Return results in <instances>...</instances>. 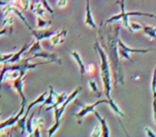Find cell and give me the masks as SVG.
I'll return each instance as SVG.
<instances>
[{
  "label": "cell",
  "instance_id": "obj_1",
  "mask_svg": "<svg viewBox=\"0 0 156 137\" xmlns=\"http://www.w3.org/2000/svg\"><path fill=\"white\" fill-rule=\"evenodd\" d=\"M120 27L121 24H118L117 22L111 24H101L98 28V41L108 57L109 64L115 74V81L125 85V75L118 52Z\"/></svg>",
  "mask_w": 156,
  "mask_h": 137
},
{
  "label": "cell",
  "instance_id": "obj_2",
  "mask_svg": "<svg viewBox=\"0 0 156 137\" xmlns=\"http://www.w3.org/2000/svg\"><path fill=\"white\" fill-rule=\"evenodd\" d=\"M94 49L100 56V61H101V78H102L103 87H104V92L106 94L107 99L111 98V89H112V84H111V74H110V64H109L108 57H107L105 50L103 49V47L101 46L100 41L96 38L95 43H94Z\"/></svg>",
  "mask_w": 156,
  "mask_h": 137
},
{
  "label": "cell",
  "instance_id": "obj_3",
  "mask_svg": "<svg viewBox=\"0 0 156 137\" xmlns=\"http://www.w3.org/2000/svg\"><path fill=\"white\" fill-rule=\"evenodd\" d=\"M118 3H119L120 7H121V12L115 14V15H112L110 18H108L106 22L103 23V24H111V23L119 22L120 20L121 24L130 31V25H129V20H128L129 16H149V17H152V18H156V15L151 14V13H145V12H140V11L127 12L125 10V0H119ZM130 32H132V31H130Z\"/></svg>",
  "mask_w": 156,
  "mask_h": 137
},
{
  "label": "cell",
  "instance_id": "obj_4",
  "mask_svg": "<svg viewBox=\"0 0 156 137\" xmlns=\"http://www.w3.org/2000/svg\"><path fill=\"white\" fill-rule=\"evenodd\" d=\"M152 49H147V48H134V47H128L123 41L119 38L118 40V52L121 58H124L128 60L129 62L133 63V59L130 58L129 54L130 52H137V54H147V52H151Z\"/></svg>",
  "mask_w": 156,
  "mask_h": 137
},
{
  "label": "cell",
  "instance_id": "obj_5",
  "mask_svg": "<svg viewBox=\"0 0 156 137\" xmlns=\"http://www.w3.org/2000/svg\"><path fill=\"white\" fill-rule=\"evenodd\" d=\"M80 91H81V87H77L71 94H69V96H67V98L65 99V101L62 103V104L59 105V106L56 107V108H54L55 121H59V120H61V117H62L63 113H64V110H65V108L67 107V105H69L73 100H75L76 96H78V93H79Z\"/></svg>",
  "mask_w": 156,
  "mask_h": 137
},
{
  "label": "cell",
  "instance_id": "obj_6",
  "mask_svg": "<svg viewBox=\"0 0 156 137\" xmlns=\"http://www.w3.org/2000/svg\"><path fill=\"white\" fill-rule=\"evenodd\" d=\"M78 104H79V102H77ZM104 103H106L107 104V99H104V100H98V101H96V102H94V103H92V104H89V105H83L80 103V106H81V109L78 113H76L75 114V117L78 119V122L80 123V120L83 119V117H86V116L88 115L89 113H93V110L95 109V107L96 106H98L100 104H104Z\"/></svg>",
  "mask_w": 156,
  "mask_h": 137
},
{
  "label": "cell",
  "instance_id": "obj_7",
  "mask_svg": "<svg viewBox=\"0 0 156 137\" xmlns=\"http://www.w3.org/2000/svg\"><path fill=\"white\" fill-rule=\"evenodd\" d=\"M24 77L25 76H20L16 79H14V81H10V83H11L12 88L17 92L18 96H20V99H22V105L27 106V99H26L25 93H24V83H25Z\"/></svg>",
  "mask_w": 156,
  "mask_h": 137
},
{
  "label": "cell",
  "instance_id": "obj_8",
  "mask_svg": "<svg viewBox=\"0 0 156 137\" xmlns=\"http://www.w3.org/2000/svg\"><path fill=\"white\" fill-rule=\"evenodd\" d=\"M25 109H26V106H25V105H22V107H20V111H18L17 114H15V115L12 116V117L8 118V119L5 120V121L0 122V131H2L7 128H11V126L15 125V124L17 123L18 119H20V118L23 116V114L25 113Z\"/></svg>",
  "mask_w": 156,
  "mask_h": 137
},
{
  "label": "cell",
  "instance_id": "obj_9",
  "mask_svg": "<svg viewBox=\"0 0 156 137\" xmlns=\"http://www.w3.org/2000/svg\"><path fill=\"white\" fill-rule=\"evenodd\" d=\"M30 31H31V33H32L33 37H34V39L39 40V41H42V40H45V39H49L51 35H54L55 33L57 32V30H54V29H47V28L37 29V30L31 29Z\"/></svg>",
  "mask_w": 156,
  "mask_h": 137
},
{
  "label": "cell",
  "instance_id": "obj_10",
  "mask_svg": "<svg viewBox=\"0 0 156 137\" xmlns=\"http://www.w3.org/2000/svg\"><path fill=\"white\" fill-rule=\"evenodd\" d=\"M30 58L31 59L44 58V59H46V60H49L50 62H57V63H59V64H62V61H61V59L59 58V57L57 56L55 52H42V50H40V52L33 54Z\"/></svg>",
  "mask_w": 156,
  "mask_h": 137
},
{
  "label": "cell",
  "instance_id": "obj_11",
  "mask_svg": "<svg viewBox=\"0 0 156 137\" xmlns=\"http://www.w3.org/2000/svg\"><path fill=\"white\" fill-rule=\"evenodd\" d=\"M66 34H67V30L66 29H62L60 31H57L54 35L49 38L50 40V43H51V46L55 47L57 46L58 44H61L65 41V38H66Z\"/></svg>",
  "mask_w": 156,
  "mask_h": 137
},
{
  "label": "cell",
  "instance_id": "obj_12",
  "mask_svg": "<svg viewBox=\"0 0 156 137\" xmlns=\"http://www.w3.org/2000/svg\"><path fill=\"white\" fill-rule=\"evenodd\" d=\"M85 24L87 26L91 27L92 29H96V24L94 22L93 15L91 12V7H90V0H86V16H85Z\"/></svg>",
  "mask_w": 156,
  "mask_h": 137
},
{
  "label": "cell",
  "instance_id": "obj_13",
  "mask_svg": "<svg viewBox=\"0 0 156 137\" xmlns=\"http://www.w3.org/2000/svg\"><path fill=\"white\" fill-rule=\"evenodd\" d=\"M93 114L95 115V117L98 119L100 121V124H101V128H102V136L103 137H108L110 136V132H109V128H108V124L106 122V118L102 117L98 111L93 110Z\"/></svg>",
  "mask_w": 156,
  "mask_h": 137
},
{
  "label": "cell",
  "instance_id": "obj_14",
  "mask_svg": "<svg viewBox=\"0 0 156 137\" xmlns=\"http://www.w3.org/2000/svg\"><path fill=\"white\" fill-rule=\"evenodd\" d=\"M71 56L73 57L76 62H77L79 71H80V75H81V77H83V75L86 74V64L83 62V60H81L80 54H79L77 50H71Z\"/></svg>",
  "mask_w": 156,
  "mask_h": 137
},
{
  "label": "cell",
  "instance_id": "obj_15",
  "mask_svg": "<svg viewBox=\"0 0 156 137\" xmlns=\"http://www.w3.org/2000/svg\"><path fill=\"white\" fill-rule=\"evenodd\" d=\"M66 98H67V94L65 93V92H62V93H59V94L55 93V102L46 108V111H49V110H51V109L58 107L59 105H61L63 102H64Z\"/></svg>",
  "mask_w": 156,
  "mask_h": 137
},
{
  "label": "cell",
  "instance_id": "obj_16",
  "mask_svg": "<svg viewBox=\"0 0 156 137\" xmlns=\"http://www.w3.org/2000/svg\"><path fill=\"white\" fill-rule=\"evenodd\" d=\"M29 44H24V45L22 46V48H20L18 52H14L13 54V56L11 57V58L8 60V63H10V64H12V63H16V62H18V61H20V59H22V56H23V54L24 52H27V49L29 48Z\"/></svg>",
  "mask_w": 156,
  "mask_h": 137
},
{
  "label": "cell",
  "instance_id": "obj_17",
  "mask_svg": "<svg viewBox=\"0 0 156 137\" xmlns=\"http://www.w3.org/2000/svg\"><path fill=\"white\" fill-rule=\"evenodd\" d=\"M29 10H30L31 12H33L37 16H40V17H43L46 12L45 8L43 7L41 1H39V2H31L30 9Z\"/></svg>",
  "mask_w": 156,
  "mask_h": 137
},
{
  "label": "cell",
  "instance_id": "obj_18",
  "mask_svg": "<svg viewBox=\"0 0 156 137\" xmlns=\"http://www.w3.org/2000/svg\"><path fill=\"white\" fill-rule=\"evenodd\" d=\"M55 90L54 88H52V86H49V93H47V96L45 98V100H44V102L41 104V106H40V110L39 113L42 110V108H43L44 106H49V105H51L52 103L55 102Z\"/></svg>",
  "mask_w": 156,
  "mask_h": 137
},
{
  "label": "cell",
  "instance_id": "obj_19",
  "mask_svg": "<svg viewBox=\"0 0 156 137\" xmlns=\"http://www.w3.org/2000/svg\"><path fill=\"white\" fill-rule=\"evenodd\" d=\"M13 24H14V13H10L5 17H3V26L9 28L10 34L13 32Z\"/></svg>",
  "mask_w": 156,
  "mask_h": 137
},
{
  "label": "cell",
  "instance_id": "obj_20",
  "mask_svg": "<svg viewBox=\"0 0 156 137\" xmlns=\"http://www.w3.org/2000/svg\"><path fill=\"white\" fill-rule=\"evenodd\" d=\"M107 104L110 106V108L112 109V111L115 114H117L119 117H121V118H124V114L122 113V110L120 109V107L118 106V104L115 103V101L113 100L112 98H110V99H107Z\"/></svg>",
  "mask_w": 156,
  "mask_h": 137
},
{
  "label": "cell",
  "instance_id": "obj_21",
  "mask_svg": "<svg viewBox=\"0 0 156 137\" xmlns=\"http://www.w3.org/2000/svg\"><path fill=\"white\" fill-rule=\"evenodd\" d=\"M40 50H42L41 41H39V40H35V41L33 42V43L31 44L30 46H29V48L27 49V52H26V54H28V55H33V54H35V52H40Z\"/></svg>",
  "mask_w": 156,
  "mask_h": 137
},
{
  "label": "cell",
  "instance_id": "obj_22",
  "mask_svg": "<svg viewBox=\"0 0 156 137\" xmlns=\"http://www.w3.org/2000/svg\"><path fill=\"white\" fill-rule=\"evenodd\" d=\"M52 24V20H44L43 17L37 16V29H44L49 27Z\"/></svg>",
  "mask_w": 156,
  "mask_h": 137
},
{
  "label": "cell",
  "instance_id": "obj_23",
  "mask_svg": "<svg viewBox=\"0 0 156 137\" xmlns=\"http://www.w3.org/2000/svg\"><path fill=\"white\" fill-rule=\"evenodd\" d=\"M33 117H34V114H31L30 117L27 118L26 120V132L29 136H32V132H33Z\"/></svg>",
  "mask_w": 156,
  "mask_h": 137
},
{
  "label": "cell",
  "instance_id": "obj_24",
  "mask_svg": "<svg viewBox=\"0 0 156 137\" xmlns=\"http://www.w3.org/2000/svg\"><path fill=\"white\" fill-rule=\"evenodd\" d=\"M142 30L144 31V33L147 35H149L150 39L156 40V32L154 30L153 26H147V25H143L142 26Z\"/></svg>",
  "mask_w": 156,
  "mask_h": 137
},
{
  "label": "cell",
  "instance_id": "obj_25",
  "mask_svg": "<svg viewBox=\"0 0 156 137\" xmlns=\"http://www.w3.org/2000/svg\"><path fill=\"white\" fill-rule=\"evenodd\" d=\"M88 85H89L90 89H91V92L93 94H95L96 96H98L100 98L101 96H102V93H101V91L98 90V83H96L94 79H90L89 81H88Z\"/></svg>",
  "mask_w": 156,
  "mask_h": 137
},
{
  "label": "cell",
  "instance_id": "obj_26",
  "mask_svg": "<svg viewBox=\"0 0 156 137\" xmlns=\"http://www.w3.org/2000/svg\"><path fill=\"white\" fill-rule=\"evenodd\" d=\"M30 5L31 0H18L16 7L20 10H22V11H27V10L30 9Z\"/></svg>",
  "mask_w": 156,
  "mask_h": 137
},
{
  "label": "cell",
  "instance_id": "obj_27",
  "mask_svg": "<svg viewBox=\"0 0 156 137\" xmlns=\"http://www.w3.org/2000/svg\"><path fill=\"white\" fill-rule=\"evenodd\" d=\"M33 126H39L40 128H42L44 126V124H45V122H44V119L41 117L40 115H37V117H33Z\"/></svg>",
  "mask_w": 156,
  "mask_h": 137
},
{
  "label": "cell",
  "instance_id": "obj_28",
  "mask_svg": "<svg viewBox=\"0 0 156 137\" xmlns=\"http://www.w3.org/2000/svg\"><path fill=\"white\" fill-rule=\"evenodd\" d=\"M61 125V120H59V121H55L54 125L50 126L49 130H48V136H52V135L55 134V132H56L57 130L59 128V126Z\"/></svg>",
  "mask_w": 156,
  "mask_h": 137
},
{
  "label": "cell",
  "instance_id": "obj_29",
  "mask_svg": "<svg viewBox=\"0 0 156 137\" xmlns=\"http://www.w3.org/2000/svg\"><path fill=\"white\" fill-rule=\"evenodd\" d=\"M152 116H153L154 123L156 124V92L153 93V103H152Z\"/></svg>",
  "mask_w": 156,
  "mask_h": 137
},
{
  "label": "cell",
  "instance_id": "obj_30",
  "mask_svg": "<svg viewBox=\"0 0 156 137\" xmlns=\"http://www.w3.org/2000/svg\"><path fill=\"white\" fill-rule=\"evenodd\" d=\"M151 90H152V93L156 92V65H155V69H154V71H153V75H152Z\"/></svg>",
  "mask_w": 156,
  "mask_h": 137
},
{
  "label": "cell",
  "instance_id": "obj_31",
  "mask_svg": "<svg viewBox=\"0 0 156 137\" xmlns=\"http://www.w3.org/2000/svg\"><path fill=\"white\" fill-rule=\"evenodd\" d=\"M42 2V5H43V7L45 8V10H46V12H48V13H50V15L54 17V15H55V13H54V11H52V9H51V7L49 5V3H48V1L47 0H40Z\"/></svg>",
  "mask_w": 156,
  "mask_h": 137
},
{
  "label": "cell",
  "instance_id": "obj_32",
  "mask_svg": "<svg viewBox=\"0 0 156 137\" xmlns=\"http://www.w3.org/2000/svg\"><path fill=\"white\" fill-rule=\"evenodd\" d=\"M14 52H7V54H0V63L8 62L10 58L13 56Z\"/></svg>",
  "mask_w": 156,
  "mask_h": 137
},
{
  "label": "cell",
  "instance_id": "obj_33",
  "mask_svg": "<svg viewBox=\"0 0 156 137\" xmlns=\"http://www.w3.org/2000/svg\"><path fill=\"white\" fill-rule=\"evenodd\" d=\"M96 70V65L95 63H89V64L86 65V73L88 74H93Z\"/></svg>",
  "mask_w": 156,
  "mask_h": 137
},
{
  "label": "cell",
  "instance_id": "obj_34",
  "mask_svg": "<svg viewBox=\"0 0 156 137\" xmlns=\"http://www.w3.org/2000/svg\"><path fill=\"white\" fill-rule=\"evenodd\" d=\"M90 136H92V137L102 136V128H101V125H95V126H94L93 132L90 134Z\"/></svg>",
  "mask_w": 156,
  "mask_h": 137
},
{
  "label": "cell",
  "instance_id": "obj_35",
  "mask_svg": "<svg viewBox=\"0 0 156 137\" xmlns=\"http://www.w3.org/2000/svg\"><path fill=\"white\" fill-rule=\"evenodd\" d=\"M130 25V31H138L142 29V25L138 24V23H129Z\"/></svg>",
  "mask_w": 156,
  "mask_h": 137
},
{
  "label": "cell",
  "instance_id": "obj_36",
  "mask_svg": "<svg viewBox=\"0 0 156 137\" xmlns=\"http://www.w3.org/2000/svg\"><path fill=\"white\" fill-rule=\"evenodd\" d=\"M144 131H145V135L149 137H156V133H154L149 126H145L144 128Z\"/></svg>",
  "mask_w": 156,
  "mask_h": 137
},
{
  "label": "cell",
  "instance_id": "obj_37",
  "mask_svg": "<svg viewBox=\"0 0 156 137\" xmlns=\"http://www.w3.org/2000/svg\"><path fill=\"white\" fill-rule=\"evenodd\" d=\"M56 5H57V7H58L59 9H63V8L67 5V0H58Z\"/></svg>",
  "mask_w": 156,
  "mask_h": 137
},
{
  "label": "cell",
  "instance_id": "obj_38",
  "mask_svg": "<svg viewBox=\"0 0 156 137\" xmlns=\"http://www.w3.org/2000/svg\"><path fill=\"white\" fill-rule=\"evenodd\" d=\"M41 128H39V126H34V128H33V132H32V136H41Z\"/></svg>",
  "mask_w": 156,
  "mask_h": 137
},
{
  "label": "cell",
  "instance_id": "obj_39",
  "mask_svg": "<svg viewBox=\"0 0 156 137\" xmlns=\"http://www.w3.org/2000/svg\"><path fill=\"white\" fill-rule=\"evenodd\" d=\"M8 33V28L7 27H3L2 29H0V37H2V35L7 34Z\"/></svg>",
  "mask_w": 156,
  "mask_h": 137
},
{
  "label": "cell",
  "instance_id": "obj_40",
  "mask_svg": "<svg viewBox=\"0 0 156 137\" xmlns=\"http://www.w3.org/2000/svg\"><path fill=\"white\" fill-rule=\"evenodd\" d=\"M8 1H5V0H0V7H2V5H7Z\"/></svg>",
  "mask_w": 156,
  "mask_h": 137
},
{
  "label": "cell",
  "instance_id": "obj_41",
  "mask_svg": "<svg viewBox=\"0 0 156 137\" xmlns=\"http://www.w3.org/2000/svg\"><path fill=\"white\" fill-rule=\"evenodd\" d=\"M40 0H33V2H39Z\"/></svg>",
  "mask_w": 156,
  "mask_h": 137
},
{
  "label": "cell",
  "instance_id": "obj_42",
  "mask_svg": "<svg viewBox=\"0 0 156 137\" xmlns=\"http://www.w3.org/2000/svg\"><path fill=\"white\" fill-rule=\"evenodd\" d=\"M0 118H1V113H0Z\"/></svg>",
  "mask_w": 156,
  "mask_h": 137
}]
</instances>
